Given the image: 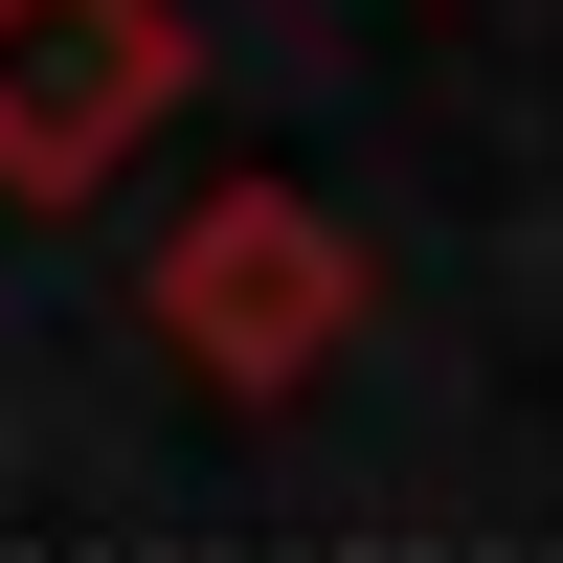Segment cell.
Returning a JSON list of instances; mask_svg holds the SVG:
<instances>
[{
    "label": "cell",
    "instance_id": "6da1fadb",
    "mask_svg": "<svg viewBox=\"0 0 563 563\" xmlns=\"http://www.w3.org/2000/svg\"><path fill=\"white\" fill-rule=\"evenodd\" d=\"M158 339L203 361L225 406H294L316 361L361 339V249L316 225V180H203L158 225Z\"/></svg>",
    "mask_w": 563,
    "mask_h": 563
},
{
    "label": "cell",
    "instance_id": "7a4b0ae2",
    "mask_svg": "<svg viewBox=\"0 0 563 563\" xmlns=\"http://www.w3.org/2000/svg\"><path fill=\"white\" fill-rule=\"evenodd\" d=\"M203 90L180 0H0V203H90L135 180V135Z\"/></svg>",
    "mask_w": 563,
    "mask_h": 563
}]
</instances>
